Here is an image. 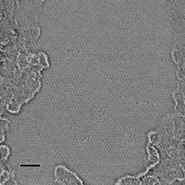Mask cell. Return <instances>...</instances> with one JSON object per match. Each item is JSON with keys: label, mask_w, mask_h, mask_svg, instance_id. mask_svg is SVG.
I'll return each instance as SVG.
<instances>
[{"label": "cell", "mask_w": 185, "mask_h": 185, "mask_svg": "<svg viewBox=\"0 0 185 185\" xmlns=\"http://www.w3.org/2000/svg\"><path fill=\"white\" fill-rule=\"evenodd\" d=\"M60 178L63 183L69 185H82L83 181L74 173L64 169L60 170Z\"/></svg>", "instance_id": "obj_1"}, {"label": "cell", "mask_w": 185, "mask_h": 185, "mask_svg": "<svg viewBox=\"0 0 185 185\" xmlns=\"http://www.w3.org/2000/svg\"><path fill=\"white\" fill-rule=\"evenodd\" d=\"M40 164H27V165H20V167H40Z\"/></svg>", "instance_id": "obj_2"}]
</instances>
